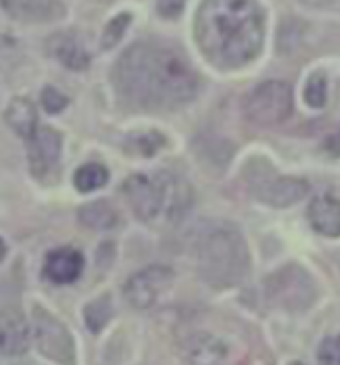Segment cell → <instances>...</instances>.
<instances>
[{"mask_svg":"<svg viewBox=\"0 0 340 365\" xmlns=\"http://www.w3.org/2000/svg\"><path fill=\"white\" fill-rule=\"evenodd\" d=\"M117 94L139 110H174L197 96L199 78L189 60L166 42H136L114 68Z\"/></svg>","mask_w":340,"mask_h":365,"instance_id":"cell-1","label":"cell"},{"mask_svg":"<svg viewBox=\"0 0 340 365\" xmlns=\"http://www.w3.org/2000/svg\"><path fill=\"white\" fill-rule=\"evenodd\" d=\"M195 40L219 68H241L259 56L265 14L257 0H203L195 16Z\"/></svg>","mask_w":340,"mask_h":365,"instance_id":"cell-2","label":"cell"},{"mask_svg":"<svg viewBox=\"0 0 340 365\" xmlns=\"http://www.w3.org/2000/svg\"><path fill=\"white\" fill-rule=\"evenodd\" d=\"M127 204L136 217L149 226L167 227L179 224L193 206V190L174 172L134 174L124 184Z\"/></svg>","mask_w":340,"mask_h":365,"instance_id":"cell-3","label":"cell"},{"mask_svg":"<svg viewBox=\"0 0 340 365\" xmlns=\"http://www.w3.org/2000/svg\"><path fill=\"white\" fill-rule=\"evenodd\" d=\"M195 259L201 279L217 289L239 286L251 269L243 234L227 222H211L201 227L195 242Z\"/></svg>","mask_w":340,"mask_h":365,"instance_id":"cell-4","label":"cell"},{"mask_svg":"<svg viewBox=\"0 0 340 365\" xmlns=\"http://www.w3.org/2000/svg\"><path fill=\"white\" fill-rule=\"evenodd\" d=\"M265 294L269 304L277 309L287 314H302L317 304L319 287L304 267L287 264L265 279Z\"/></svg>","mask_w":340,"mask_h":365,"instance_id":"cell-5","label":"cell"},{"mask_svg":"<svg viewBox=\"0 0 340 365\" xmlns=\"http://www.w3.org/2000/svg\"><path fill=\"white\" fill-rule=\"evenodd\" d=\"M245 116L259 126H277L291 116L292 88L285 80H267L255 86L243 102Z\"/></svg>","mask_w":340,"mask_h":365,"instance_id":"cell-6","label":"cell"},{"mask_svg":"<svg viewBox=\"0 0 340 365\" xmlns=\"http://www.w3.org/2000/svg\"><path fill=\"white\" fill-rule=\"evenodd\" d=\"M32 339L44 357L58 365H76V346L68 327L44 307L32 309Z\"/></svg>","mask_w":340,"mask_h":365,"instance_id":"cell-7","label":"cell"},{"mask_svg":"<svg viewBox=\"0 0 340 365\" xmlns=\"http://www.w3.org/2000/svg\"><path fill=\"white\" fill-rule=\"evenodd\" d=\"M185 356L191 365H239L241 349L229 337L199 331L185 341Z\"/></svg>","mask_w":340,"mask_h":365,"instance_id":"cell-8","label":"cell"},{"mask_svg":"<svg viewBox=\"0 0 340 365\" xmlns=\"http://www.w3.org/2000/svg\"><path fill=\"white\" fill-rule=\"evenodd\" d=\"M174 286V272L166 266H149L129 277L124 286L126 299L136 309H149Z\"/></svg>","mask_w":340,"mask_h":365,"instance_id":"cell-9","label":"cell"},{"mask_svg":"<svg viewBox=\"0 0 340 365\" xmlns=\"http://www.w3.org/2000/svg\"><path fill=\"white\" fill-rule=\"evenodd\" d=\"M251 190L257 200L269 206L289 207L309 194V184L292 176H277L272 174V170H269V176L261 172L255 174V178L251 180Z\"/></svg>","mask_w":340,"mask_h":365,"instance_id":"cell-10","label":"cell"},{"mask_svg":"<svg viewBox=\"0 0 340 365\" xmlns=\"http://www.w3.org/2000/svg\"><path fill=\"white\" fill-rule=\"evenodd\" d=\"M0 6L10 19L28 24L54 22L66 14L62 0H0Z\"/></svg>","mask_w":340,"mask_h":365,"instance_id":"cell-11","label":"cell"},{"mask_svg":"<svg viewBox=\"0 0 340 365\" xmlns=\"http://www.w3.org/2000/svg\"><path fill=\"white\" fill-rule=\"evenodd\" d=\"M32 339L28 322L16 309L0 312V356L14 357L26 354Z\"/></svg>","mask_w":340,"mask_h":365,"instance_id":"cell-12","label":"cell"},{"mask_svg":"<svg viewBox=\"0 0 340 365\" xmlns=\"http://www.w3.org/2000/svg\"><path fill=\"white\" fill-rule=\"evenodd\" d=\"M60 150H62V138L54 128H38L30 138L28 162L30 172L34 176H46L50 168L58 162Z\"/></svg>","mask_w":340,"mask_h":365,"instance_id":"cell-13","label":"cell"},{"mask_svg":"<svg viewBox=\"0 0 340 365\" xmlns=\"http://www.w3.org/2000/svg\"><path fill=\"white\" fill-rule=\"evenodd\" d=\"M82 269H84V257L78 250L68 246L52 250L44 262V276L60 286L76 282Z\"/></svg>","mask_w":340,"mask_h":365,"instance_id":"cell-14","label":"cell"},{"mask_svg":"<svg viewBox=\"0 0 340 365\" xmlns=\"http://www.w3.org/2000/svg\"><path fill=\"white\" fill-rule=\"evenodd\" d=\"M48 52L58 60L60 64H64L70 70H86L90 66V56L80 44L68 32H58L48 40L46 44Z\"/></svg>","mask_w":340,"mask_h":365,"instance_id":"cell-15","label":"cell"},{"mask_svg":"<svg viewBox=\"0 0 340 365\" xmlns=\"http://www.w3.org/2000/svg\"><path fill=\"white\" fill-rule=\"evenodd\" d=\"M311 226L326 237L340 236V202L332 196H319L309 207Z\"/></svg>","mask_w":340,"mask_h":365,"instance_id":"cell-16","label":"cell"},{"mask_svg":"<svg viewBox=\"0 0 340 365\" xmlns=\"http://www.w3.org/2000/svg\"><path fill=\"white\" fill-rule=\"evenodd\" d=\"M6 122L9 126L22 138H32L36 132V108L26 98H14L6 108Z\"/></svg>","mask_w":340,"mask_h":365,"instance_id":"cell-17","label":"cell"},{"mask_svg":"<svg viewBox=\"0 0 340 365\" xmlns=\"http://www.w3.org/2000/svg\"><path fill=\"white\" fill-rule=\"evenodd\" d=\"M78 220L90 230H112L117 224V212L107 202H92L80 207Z\"/></svg>","mask_w":340,"mask_h":365,"instance_id":"cell-18","label":"cell"},{"mask_svg":"<svg viewBox=\"0 0 340 365\" xmlns=\"http://www.w3.org/2000/svg\"><path fill=\"white\" fill-rule=\"evenodd\" d=\"M107 182V170L102 166V164H96V162H90V164H84L76 170L74 174V186L78 187L80 192H96L100 187L106 186Z\"/></svg>","mask_w":340,"mask_h":365,"instance_id":"cell-19","label":"cell"},{"mask_svg":"<svg viewBox=\"0 0 340 365\" xmlns=\"http://www.w3.org/2000/svg\"><path fill=\"white\" fill-rule=\"evenodd\" d=\"M164 144H166V138L156 130H149V132L129 136L126 142V152L137 154V156H154L157 150H161Z\"/></svg>","mask_w":340,"mask_h":365,"instance_id":"cell-20","label":"cell"},{"mask_svg":"<svg viewBox=\"0 0 340 365\" xmlns=\"http://www.w3.org/2000/svg\"><path fill=\"white\" fill-rule=\"evenodd\" d=\"M84 316H86V324L92 334L102 331L104 326L107 324L110 316H112V302H110V297L107 296L97 297L96 302H92V304L86 307Z\"/></svg>","mask_w":340,"mask_h":365,"instance_id":"cell-21","label":"cell"},{"mask_svg":"<svg viewBox=\"0 0 340 365\" xmlns=\"http://www.w3.org/2000/svg\"><path fill=\"white\" fill-rule=\"evenodd\" d=\"M22 60V48L9 34H0V74L14 70Z\"/></svg>","mask_w":340,"mask_h":365,"instance_id":"cell-22","label":"cell"},{"mask_svg":"<svg viewBox=\"0 0 340 365\" xmlns=\"http://www.w3.org/2000/svg\"><path fill=\"white\" fill-rule=\"evenodd\" d=\"M304 102L311 108H322L326 104V76L322 72H314L307 80L304 86Z\"/></svg>","mask_w":340,"mask_h":365,"instance_id":"cell-23","label":"cell"},{"mask_svg":"<svg viewBox=\"0 0 340 365\" xmlns=\"http://www.w3.org/2000/svg\"><path fill=\"white\" fill-rule=\"evenodd\" d=\"M129 22H132V16L126 14V12L124 14H117L114 20H110L106 30H104V36H102V46L104 48H114L117 42L122 40V36H124V32L129 26Z\"/></svg>","mask_w":340,"mask_h":365,"instance_id":"cell-24","label":"cell"},{"mask_svg":"<svg viewBox=\"0 0 340 365\" xmlns=\"http://www.w3.org/2000/svg\"><path fill=\"white\" fill-rule=\"evenodd\" d=\"M317 364L340 365V334L322 339L319 351H317Z\"/></svg>","mask_w":340,"mask_h":365,"instance_id":"cell-25","label":"cell"},{"mask_svg":"<svg viewBox=\"0 0 340 365\" xmlns=\"http://www.w3.org/2000/svg\"><path fill=\"white\" fill-rule=\"evenodd\" d=\"M42 106L48 114H60L68 106V98L64 94H60L56 88L48 86V88L42 90Z\"/></svg>","mask_w":340,"mask_h":365,"instance_id":"cell-26","label":"cell"},{"mask_svg":"<svg viewBox=\"0 0 340 365\" xmlns=\"http://www.w3.org/2000/svg\"><path fill=\"white\" fill-rule=\"evenodd\" d=\"M185 6V0H157V12L164 19H175L181 14Z\"/></svg>","mask_w":340,"mask_h":365,"instance_id":"cell-27","label":"cell"},{"mask_svg":"<svg viewBox=\"0 0 340 365\" xmlns=\"http://www.w3.org/2000/svg\"><path fill=\"white\" fill-rule=\"evenodd\" d=\"M324 150H326L331 156H340V130L326 138V142H324Z\"/></svg>","mask_w":340,"mask_h":365,"instance_id":"cell-28","label":"cell"},{"mask_svg":"<svg viewBox=\"0 0 340 365\" xmlns=\"http://www.w3.org/2000/svg\"><path fill=\"white\" fill-rule=\"evenodd\" d=\"M302 4L307 6H314V9H322V6H329L332 0H301Z\"/></svg>","mask_w":340,"mask_h":365,"instance_id":"cell-29","label":"cell"},{"mask_svg":"<svg viewBox=\"0 0 340 365\" xmlns=\"http://www.w3.org/2000/svg\"><path fill=\"white\" fill-rule=\"evenodd\" d=\"M4 256H6V246H4V242L0 240V262L4 259Z\"/></svg>","mask_w":340,"mask_h":365,"instance_id":"cell-30","label":"cell"},{"mask_svg":"<svg viewBox=\"0 0 340 365\" xmlns=\"http://www.w3.org/2000/svg\"><path fill=\"white\" fill-rule=\"evenodd\" d=\"M291 365H302V364L301 361H294V364H291Z\"/></svg>","mask_w":340,"mask_h":365,"instance_id":"cell-31","label":"cell"}]
</instances>
